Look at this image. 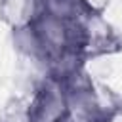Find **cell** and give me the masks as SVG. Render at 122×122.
<instances>
[{"mask_svg": "<svg viewBox=\"0 0 122 122\" xmlns=\"http://www.w3.org/2000/svg\"><path fill=\"white\" fill-rule=\"evenodd\" d=\"M0 122H32L30 105L29 103H21V101H13L11 105L6 107Z\"/></svg>", "mask_w": 122, "mask_h": 122, "instance_id": "1", "label": "cell"}]
</instances>
